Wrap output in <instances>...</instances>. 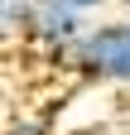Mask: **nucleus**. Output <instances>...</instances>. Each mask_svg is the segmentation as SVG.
<instances>
[{
    "instance_id": "nucleus-1",
    "label": "nucleus",
    "mask_w": 130,
    "mask_h": 135,
    "mask_svg": "<svg viewBox=\"0 0 130 135\" xmlns=\"http://www.w3.org/2000/svg\"><path fill=\"white\" fill-rule=\"evenodd\" d=\"M77 77L130 87V20L92 24L82 34V44H77Z\"/></svg>"
},
{
    "instance_id": "nucleus-2",
    "label": "nucleus",
    "mask_w": 130,
    "mask_h": 135,
    "mask_svg": "<svg viewBox=\"0 0 130 135\" xmlns=\"http://www.w3.org/2000/svg\"><path fill=\"white\" fill-rule=\"evenodd\" d=\"M87 15L82 10H72L68 0H34V15H29V34H24V44L29 48H72V44H82V34H87Z\"/></svg>"
},
{
    "instance_id": "nucleus-3",
    "label": "nucleus",
    "mask_w": 130,
    "mask_h": 135,
    "mask_svg": "<svg viewBox=\"0 0 130 135\" xmlns=\"http://www.w3.org/2000/svg\"><path fill=\"white\" fill-rule=\"evenodd\" d=\"M29 15H34V0H0V34L14 39V34H29Z\"/></svg>"
},
{
    "instance_id": "nucleus-4",
    "label": "nucleus",
    "mask_w": 130,
    "mask_h": 135,
    "mask_svg": "<svg viewBox=\"0 0 130 135\" xmlns=\"http://www.w3.org/2000/svg\"><path fill=\"white\" fill-rule=\"evenodd\" d=\"M5 135H53V126L39 121V116H19V121H10Z\"/></svg>"
},
{
    "instance_id": "nucleus-5",
    "label": "nucleus",
    "mask_w": 130,
    "mask_h": 135,
    "mask_svg": "<svg viewBox=\"0 0 130 135\" xmlns=\"http://www.w3.org/2000/svg\"><path fill=\"white\" fill-rule=\"evenodd\" d=\"M68 5H72V10H82V15H92V10H101L106 0H68Z\"/></svg>"
},
{
    "instance_id": "nucleus-6",
    "label": "nucleus",
    "mask_w": 130,
    "mask_h": 135,
    "mask_svg": "<svg viewBox=\"0 0 130 135\" xmlns=\"http://www.w3.org/2000/svg\"><path fill=\"white\" fill-rule=\"evenodd\" d=\"M116 5H121V10H130V0H116Z\"/></svg>"
}]
</instances>
